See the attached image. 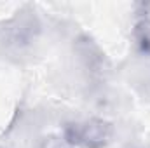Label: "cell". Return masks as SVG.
<instances>
[{
  "instance_id": "3957f363",
  "label": "cell",
  "mask_w": 150,
  "mask_h": 148,
  "mask_svg": "<svg viewBox=\"0 0 150 148\" xmlns=\"http://www.w3.org/2000/svg\"><path fill=\"white\" fill-rule=\"evenodd\" d=\"M40 148H72V147L65 141L63 136H54V134H51V136H47V138L42 140Z\"/></svg>"
},
{
  "instance_id": "7a4b0ae2",
  "label": "cell",
  "mask_w": 150,
  "mask_h": 148,
  "mask_svg": "<svg viewBox=\"0 0 150 148\" xmlns=\"http://www.w3.org/2000/svg\"><path fill=\"white\" fill-rule=\"evenodd\" d=\"M134 38L142 52L150 54V19L147 16L138 18L134 23Z\"/></svg>"
},
{
  "instance_id": "6da1fadb",
  "label": "cell",
  "mask_w": 150,
  "mask_h": 148,
  "mask_svg": "<svg viewBox=\"0 0 150 148\" xmlns=\"http://www.w3.org/2000/svg\"><path fill=\"white\" fill-rule=\"evenodd\" d=\"M63 138L70 147L105 148L112 143L113 125L103 118H91L82 124H68L63 131Z\"/></svg>"
}]
</instances>
